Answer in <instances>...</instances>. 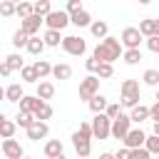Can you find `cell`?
Returning <instances> with one entry per match:
<instances>
[{
  "label": "cell",
  "mask_w": 159,
  "mask_h": 159,
  "mask_svg": "<svg viewBox=\"0 0 159 159\" xmlns=\"http://www.w3.org/2000/svg\"><path fill=\"white\" fill-rule=\"evenodd\" d=\"M104 114H107V117H109V119H112V122H114V119H117V117H119V114H122V104H109V107H107V112H104Z\"/></svg>",
  "instance_id": "41"
},
{
  "label": "cell",
  "mask_w": 159,
  "mask_h": 159,
  "mask_svg": "<svg viewBox=\"0 0 159 159\" xmlns=\"http://www.w3.org/2000/svg\"><path fill=\"white\" fill-rule=\"evenodd\" d=\"M147 47L152 52H159V37H147Z\"/></svg>",
  "instance_id": "45"
},
{
  "label": "cell",
  "mask_w": 159,
  "mask_h": 159,
  "mask_svg": "<svg viewBox=\"0 0 159 159\" xmlns=\"http://www.w3.org/2000/svg\"><path fill=\"white\" fill-rule=\"evenodd\" d=\"M124 62L127 65H139L142 62V50H124Z\"/></svg>",
  "instance_id": "30"
},
{
  "label": "cell",
  "mask_w": 159,
  "mask_h": 159,
  "mask_svg": "<svg viewBox=\"0 0 159 159\" xmlns=\"http://www.w3.org/2000/svg\"><path fill=\"white\" fill-rule=\"evenodd\" d=\"M42 40H45V45H47V47H57L65 37H60V30H45Z\"/></svg>",
  "instance_id": "25"
},
{
  "label": "cell",
  "mask_w": 159,
  "mask_h": 159,
  "mask_svg": "<svg viewBox=\"0 0 159 159\" xmlns=\"http://www.w3.org/2000/svg\"><path fill=\"white\" fill-rule=\"evenodd\" d=\"M142 32H139V27H124L122 30V45L127 47V50H139V42H142Z\"/></svg>",
  "instance_id": "7"
},
{
  "label": "cell",
  "mask_w": 159,
  "mask_h": 159,
  "mask_svg": "<svg viewBox=\"0 0 159 159\" xmlns=\"http://www.w3.org/2000/svg\"><path fill=\"white\" fill-rule=\"evenodd\" d=\"M45 22V17H40V15H30V17H25V20H20V30H25L30 37H35L37 32H40V25Z\"/></svg>",
  "instance_id": "10"
},
{
  "label": "cell",
  "mask_w": 159,
  "mask_h": 159,
  "mask_svg": "<svg viewBox=\"0 0 159 159\" xmlns=\"http://www.w3.org/2000/svg\"><path fill=\"white\" fill-rule=\"evenodd\" d=\"M117 159H132V149H127V147L119 149V152H117Z\"/></svg>",
  "instance_id": "47"
},
{
  "label": "cell",
  "mask_w": 159,
  "mask_h": 159,
  "mask_svg": "<svg viewBox=\"0 0 159 159\" xmlns=\"http://www.w3.org/2000/svg\"><path fill=\"white\" fill-rule=\"evenodd\" d=\"M119 92H122V99H119V104L122 107H127V109H134L137 104H139V80H124L122 82V87H119Z\"/></svg>",
  "instance_id": "2"
},
{
  "label": "cell",
  "mask_w": 159,
  "mask_h": 159,
  "mask_svg": "<svg viewBox=\"0 0 159 159\" xmlns=\"http://www.w3.org/2000/svg\"><path fill=\"white\" fill-rule=\"evenodd\" d=\"M45 47H47V45H45V40H40L37 35H35V37H30V42H27V52H30V55H40Z\"/></svg>",
  "instance_id": "27"
},
{
  "label": "cell",
  "mask_w": 159,
  "mask_h": 159,
  "mask_svg": "<svg viewBox=\"0 0 159 159\" xmlns=\"http://www.w3.org/2000/svg\"><path fill=\"white\" fill-rule=\"evenodd\" d=\"M12 2H22V0H12Z\"/></svg>",
  "instance_id": "54"
},
{
  "label": "cell",
  "mask_w": 159,
  "mask_h": 159,
  "mask_svg": "<svg viewBox=\"0 0 159 159\" xmlns=\"http://www.w3.org/2000/svg\"><path fill=\"white\" fill-rule=\"evenodd\" d=\"M142 80H144V84L157 87V84H159V70H147V72L142 75Z\"/></svg>",
  "instance_id": "34"
},
{
  "label": "cell",
  "mask_w": 159,
  "mask_h": 159,
  "mask_svg": "<svg viewBox=\"0 0 159 159\" xmlns=\"http://www.w3.org/2000/svg\"><path fill=\"white\" fill-rule=\"evenodd\" d=\"M70 22H72V17H70L67 10H52V12L45 17L47 30H62V27H67Z\"/></svg>",
  "instance_id": "4"
},
{
  "label": "cell",
  "mask_w": 159,
  "mask_h": 159,
  "mask_svg": "<svg viewBox=\"0 0 159 159\" xmlns=\"http://www.w3.org/2000/svg\"><path fill=\"white\" fill-rule=\"evenodd\" d=\"M154 157H159V137L157 134H152V137H147V144H144Z\"/></svg>",
  "instance_id": "39"
},
{
  "label": "cell",
  "mask_w": 159,
  "mask_h": 159,
  "mask_svg": "<svg viewBox=\"0 0 159 159\" xmlns=\"http://www.w3.org/2000/svg\"><path fill=\"white\" fill-rule=\"evenodd\" d=\"M22 159H30V157H22Z\"/></svg>",
  "instance_id": "55"
},
{
  "label": "cell",
  "mask_w": 159,
  "mask_h": 159,
  "mask_svg": "<svg viewBox=\"0 0 159 159\" xmlns=\"http://www.w3.org/2000/svg\"><path fill=\"white\" fill-rule=\"evenodd\" d=\"M15 129H17V122H12L7 117H0V134H2V139H12Z\"/></svg>",
  "instance_id": "17"
},
{
  "label": "cell",
  "mask_w": 159,
  "mask_h": 159,
  "mask_svg": "<svg viewBox=\"0 0 159 159\" xmlns=\"http://www.w3.org/2000/svg\"><path fill=\"white\" fill-rule=\"evenodd\" d=\"M80 10H84V7H82V0H67V12H70V15H75V12H80Z\"/></svg>",
  "instance_id": "42"
},
{
  "label": "cell",
  "mask_w": 159,
  "mask_h": 159,
  "mask_svg": "<svg viewBox=\"0 0 159 159\" xmlns=\"http://www.w3.org/2000/svg\"><path fill=\"white\" fill-rule=\"evenodd\" d=\"M72 17V25L75 27H87V25H92L94 20H92V15L87 12V10H80V12H75V15H70Z\"/></svg>",
  "instance_id": "18"
},
{
  "label": "cell",
  "mask_w": 159,
  "mask_h": 159,
  "mask_svg": "<svg viewBox=\"0 0 159 159\" xmlns=\"http://www.w3.org/2000/svg\"><path fill=\"white\" fill-rule=\"evenodd\" d=\"M17 15H20V20H25V17H30V15H35V5L32 2H17Z\"/></svg>",
  "instance_id": "29"
},
{
  "label": "cell",
  "mask_w": 159,
  "mask_h": 159,
  "mask_svg": "<svg viewBox=\"0 0 159 159\" xmlns=\"http://www.w3.org/2000/svg\"><path fill=\"white\" fill-rule=\"evenodd\" d=\"M132 159H152V152L147 147H139V149H132Z\"/></svg>",
  "instance_id": "40"
},
{
  "label": "cell",
  "mask_w": 159,
  "mask_h": 159,
  "mask_svg": "<svg viewBox=\"0 0 159 159\" xmlns=\"http://www.w3.org/2000/svg\"><path fill=\"white\" fill-rule=\"evenodd\" d=\"M32 67L37 70V75H40V80H42V77H47V75H52V67H55V65H50L47 60H37V62H35Z\"/></svg>",
  "instance_id": "28"
},
{
  "label": "cell",
  "mask_w": 159,
  "mask_h": 159,
  "mask_svg": "<svg viewBox=\"0 0 159 159\" xmlns=\"http://www.w3.org/2000/svg\"><path fill=\"white\" fill-rule=\"evenodd\" d=\"M62 50H65L67 55H84L87 42H84L82 37H77V35H67V37L62 40Z\"/></svg>",
  "instance_id": "8"
},
{
  "label": "cell",
  "mask_w": 159,
  "mask_h": 159,
  "mask_svg": "<svg viewBox=\"0 0 159 159\" xmlns=\"http://www.w3.org/2000/svg\"><path fill=\"white\" fill-rule=\"evenodd\" d=\"M92 132H94V139H107L112 134V119L107 114H94L92 119Z\"/></svg>",
  "instance_id": "5"
},
{
  "label": "cell",
  "mask_w": 159,
  "mask_h": 159,
  "mask_svg": "<svg viewBox=\"0 0 159 159\" xmlns=\"http://www.w3.org/2000/svg\"><path fill=\"white\" fill-rule=\"evenodd\" d=\"M129 117H132V122L142 124V122H144V119H149L152 114H149V107H144V104H137V107L129 112Z\"/></svg>",
  "instance_id": "22"
},
{
  "label": "cell",
  "mask_w": 159,
  "mask_h": 159,
  "mask_svg": "<svg viewBox=\"0 0 159 159\" xmlns=\"http://www.w3.org/2000/svg\"><path fill=\"white\" fill-rule=\"evenodd\" d=\"M144 144H147V134L142 129H129V134L124 137V147L127 149H139Z\"/></svg>",
  "instance_id": "11"
},
{
  "label": "cell",
  "mask_w": 159,
  "mask_h": 159,
  "mask_svg": "<svg viewBox=\"0 0 159 159\" xmlns=\"http://www.w3.org/2000/svg\"><path fill=\"white\" fill-rule=\"evenodd\" d=\"M149 114H152V119H154V122H159V102H154V104L149 107Z\"/></svg>",
  "instance_id": "46"
},
{
  "label": "cell",
  "mask_w": 159,
  "mask_h": 159,
  "mask_svg": "<svg viewBox=\"0 0 159 159\" xmlns=\"http://www.w3.org/2000/svg\"><path fill=\"white\" fill-rule=\"evenodd\" d=\"M2 154H5V159H22L25 157L20 142H15V139H2Z\"/></svg>",
  "instance_id": "12"
},
{
  "label": "cell",
  "mask_w": 159,
  "mask_h": 159,
  "mask_svg": "<svg viewBox=\"0 0 159 159\" xmlns=\"http://www.w3.org/2000/svg\"><path fill=\"white\" fill-rule=\"evenodd\" d=\"M10 72H12V70H10V65H7V62H2V65H0V75H2V77H10Z\"/></svg>",
  "instance_id": "48"
},
{
  "label": "cell",
  "mask_w": 159,
  "mask_h": 159,
  "mask_svg": "<svg viewBox=\"0 0 159 159\" xmlns=\"http://www.w3.org/2000/svg\"><path fill=\"white\" fill-rule=\"evenodd\" d=\"M35 117H37L40 122H45V119H50V117H52V107H50L47 102H42V104H40V109L35 112Z\"/></svg>",
  "instance_id": "38"
},
{
  "label": "cell",
  "mask_w": 159,
  "mask_h": 159,
  "mask_svg": "<svg viewBox=\"0 0 159 159\" xmlns=\"http://www.w3.org/2000/svg\"><path fill=\"white\" fill-rule=\"evenodd\" d=\"M87 159H89V157H87Z\"/></svg>",
  "instance_id": "57"
},
{
  "label": "cell",
  "mask_w": 159,
  "mask_h": 159,
  "mask_svg": "<svg viewBox=\"0 0 159 159\" xmlns=\"http://www.w3.org/2000/svg\"><path fill=\"white\" fill-rule=\"evenodd\" d=\"M89 109L94 112V114H104L107 112V107H109V102H107V97H102V94H97V97H92L89 102Z\"/></svg>",
  "instance_id": "16"
},
{
  "label": "cell",
  "mask_w": 159,
  "mask_h": 159,
  "mask_svg": "<svg viewBox=\"0 0 159 159\" xmlns=\"http://www.w3.org/2000/svg\"><path fill=\"white\" fill-rule=\"evenodd\" d=\"M77 132H80V134H84V137H89V139H94V132H92V124H87V122H82Z\"/></svg>",
  "instance_id": "44"
},
{
  "label": "cell",
  "mask_w": 159,
  "mask_h": 159,
  "mask_svg": "<svg viewBox=\"0 0 159 159\" xmlns=\"http://www.w3.org/2000/svg\"><path fill=\"white\" fill-rule=\"evenodd\" d=\"M129 129H132V117H129V114H119V117L112 122V137H114V139H122V142H124V137L129 134Z\"/></svg>",
  "instance_id": "6"
},
{
  "label": "cell",
  "mask_w": 159,
  "mask_h": 159,
  "mask_svg": "<svg viewBox=\"0 0 159 159\" xmlns=\"http://www.w3.org/2000/svg\"><path fill=\"white\" fill-rule=\"evenodd\" d=\"M72 147H75V152H77L80 159H87L89 152H92V142H89V137H84V134H80V132L72 134Z\"/></svg>",
  "instance_id": "9"
},
{
  "label": "cell",
  "mask_w": 159,
  "mask_h": 159,
  "mask_svg": "<svg viewBox=\"0 0 159 159\" xmlns=\"http://www.w3.org/2000/svg\"><path fill=\"white\" fill-rule=\"evenodd\" d=\"M35 94L47 102V99L55 97V84H52V82H37V92H35Z\"/></svg>",
  "instance_id": "19"
},
{
  "label": "cell",
  "mask_w": 159,
  "mask_h": 159,
  "mask_svg": "<svg viewBox=\"0 0 159 159\" xmlns=\"http://www.w3.org/2000/svg\"><path fill=\"white\" fill-rule=\"evenodd\" d=\"M52 159H67V157H65V154H60V157H52Z\"/></svg>",
  "instance_id": "51"
},
{
  "label": "cell",
  "mask_w": 159,
  "mask_h": 159,
  "mask_svg": "<svg viewBox=\"0 0 159 159\" xmlns=\"http://www.w3.org/2000/svg\"><path fill=\"white\" fill-rule=\"evenodd\" d=\"M22 97H25V92H22L20 84H7V87H5V99H7V102H20Z\"/></svg>",
  "instance_id": "21"
},
{
  "label": "cell",
  "mask_w": 159,
  "mask_h": 159,
  "mask_svg": "<svg viewBox=\"0 0 159 159\" xmlns=\"http://www.w3.org/2000/svg\"><path fill=\"white\" fill-rule=\"evenodd\" d=\"M20 75H22V80H25V82H37V80H40L37 70H35V67H27V65L20 70Z\"/></svg>",
  "instance_id": "35"
},
{
  "label": "cell",
  "mask_w": 159,
  "mask_h": 159,
  "mask_svg": "<svg viewBox=\"0 0 159 159\" xmlns=\"http://www.w3.org/2000/svg\"><path fill=\"white\" fill-rule=\"evenodd\" d=\"M122 40H117V37H112V35H107L97 47H94V52H92V57H97L99 62H114V60H119V55H124L122 52Z\"/></svg>",
  "instance_id": "1"
},
{
  "label": "cell",
  "mask_w": 159,
  "mask_h": 159,
  "mask_svg": "<svg viewBox=\"0 0 159 159\" xmlns=\"http://www.w3.org/2000/svg\"><path fill=\"white\" fill-rule=\"evenodd\" d=\"M157 102H159V89H157Z\"/></svg>",
  "instance_id": "53"
},
{
  "label": "cell",
  "mask_w": 159,
  "mask_h": 159,
  "mask_svg": "<svg viewBox=\"0 0 159 159\" xmlns=\"http://www.w3.org/2000/svg\"><path fill=\"white\" fill-rule=\"evenodd\" d=\"M99 94V77L97 75H87L82 82H80V99L89 102L92 97Z\"/></svg>",
  "instance_id": "3"
},
{
  "label": "cell",
  "mask_w": 159,
  "mask_h": 159,
  "mask_svg": "<svg viewBox=\"0 0 159 159\" xmlns=\"http://www.w3.org/2000/svg\"><path fill=\"white\" fill-rule=\"evenodd\" d=\"M27 42H30V35H27L25 30H17V32L12 35V45H15V47H27Z\"/></svg>",
  "instance_id": "33"
},
{
  "label": "cell",
  "mask_w": 159,
  "mask_h": 159,
  "mask_svg": "<svg viewBox=\"0 0 159 159\" xmlns=\"http://www.w3.org/2000/svg\"><path fill=\"white\" fill-rule=\"evenodd\" d=\"M35 122H37V117L32 112H20L17 114V127H22V129H30Z\"/></svg>",
  "instance_id": "26"
},
{
  "label": "cell",
  "mask_w": 159,
  "mask_h": 159,
  "mask_svg": "<svg viewBox=\"0 0 159 159\" xmlns=\"http://www.w3.org/2000/svg\"><path fill=\"white\" fill-rule=\"evenodd\" d=\"M0 12H2V17L15 15V12H17V2H12V0H2V2H0Z\"/></svg>",
  "instance_id": "32"
},
{
  "label": "cell",
  "mask_w": 159,
  "mask_h": 159,
  "mask_svg": "<svg viewBox=\"0 0 159 159\" xmlns=\"http://www.w3.org/2000/svg\"><path fill=\"white\" fill-rule=\"evenodd\" d=\"M157 159H159V157H157Z\"/></svg>",
  "instance_id": "56"
},
{
  "label": "cell",
  "mask_w": 159,
  "mask_h": 159,
  "mask_svg": "<svg viewBox=\"0 0 159 159\" xmlns=\"http://www.w3.org/2000/svg\"><path fill=\"white\" fill-rule=\"evenodd\" d=\"M139 32L144 37H154L157 35V17H144L139 20Z\"/></svg>",
  "instance_id": "15"
},
{
  "label": "cell",
  "mask_w": 159,
  "mask_h": 159,
  "mask_svg": "<svg viewBox=\"0 0 159 159\" xmlns=\"http://www.w3.org/2000/svg\"><path fill=\"white\" fill-rule=\"evenodd\" d=\"M52 12V7H50V0H37L35 2V15H40V17H47Z\"/></svg>",
  "instance_id": "31"
},
{
  "label": "cell",
  "mask_w": 159,
  "mask_h": 159,
  "mask_svg": "<svg viewBox=\"0 0 159 159\" xmlns=\"http://www.w3.org/2000/svg\"><path fill=\"white\" fill-rule=\"evenodd\" d=\"M52 77H55V80H70V77H72V67L65 65V62H60V65L52 67Z\"/></svg>",
  "instance_id": "24"
},
{
  "label": "cell",
  "mask_w": 159,
  "mask_h": 159,
  "mask_svg": "<svg viewBox=\"0 0 159 159\" xmlns=\"http://www.w3.org/2000/svg\"><path fill=\"white\" fill-rule=\"evenodd\" d=\"M139 2H142V5H149V2H152V0H139Z\"/></svg>",
  "instance_id": "52"
},
{
  "label": "cell",
  "mask_w": 159,
  "mask_h": 159,
  "mask_svg": "<svg viewBox=\"0 0 159 159\" xmlns=\"http://www.w3.org/2000/svg\"><path fill=\"white\" fill-rule=\"evenodd\" d=\"M42 102H45V99H40L37 94H25V97L20 99V112H32V114H35Z\"/></svg>",
  "instance_id": "13"
},
{
  "label": "cell",
  "mask_w": 159,
  "mask_h": 159,
  "mask_svg": "<svg viewBox=\"0 0 159 159\" xmlns=\"http://www.w3.org/2000/svg\"><path fill=\"white\" fill-rule=\"evenodd\" d=\"M47 132H50V127H47V122H35L30 129H27V137L32 139V142H40V139H45L47 137Z\"/></svg>",
  "instance_id": "14"
},
{
  "label": "cell",
  "mask_w": 159,
  "mask_h": 159,
  "mask_svg": "<svg viewBox=\"0 0 159 159\" xmlns=\"http://www.w3.org/2000/svg\"><path fill=\"white\" fill-rule=\"evenodd\" d=\"M89 30H92V35L99 37V40H104V37L109 35V25H107L104 20H94V22L89 25Z\"/></svg>",
  "instance_id": "20"
},
{
  "label": "cell",
  "mask_w": 159,
  "mask_h": 159,
  "mask_svg": "<svg viewBox=\"0 0 159 159\" xmlns=\"http://www.w3.org/2000/svg\"><path fill=\"white\" fill-rule=\"evenodd\" d=\"M114 75V67H112V62H102L99 65V72H97V77L99 80H109Z\"/></svg>",
  "instance_id": "37"
},
{
  "label": "cell",
  "mask_w": 159,
  "mask_h": 159,
  "mask_svg": "<svg viewBox=\"0 0 159 159\" xmlns=\"http://www.w3.org/2000/svg\"><path fill=\"white\" fill-rule=\"evenodd\" d=\"M99 65H102V62H99V60H97V57H89V60H87V62H84V67H87V70H89V72H94V75H97V72H99Z\"/></svg>",
  "instance_id": "43"
},
{
  "label": "cell",
  "mask_w": 159,
  "mask_h": 159,
  "mask_svg": "<svg viewBox=\"0 0 159 159\" xmlns=\"http://www.w3.org/2000/svg\"><path fill=\"white\" fill-rule=\"evenodd\" d=\"M154 134L159 137V122H154Z\"/></svg>",
  "instance_id": "50"
},
{
  "label": "cell",
  "mask_w": 159,
  "mask_h": 159,
  "mask_svg": "<svg viewBox=\"0 0 159 159\" xmlns=\"http://www.w3.org/2000/svg\"><path fill=\"white\" fill-rule=\"evenodd\" d=\"M99 159H117V154H109V152H102Z\"/></svg>",
  "instance_id": "49"
},
{
  "label": "cell",
  "mask_w": 159,
  "mask_h": 159,
  "mask_svg": "<svg viewBox=\"0 0 159 159\" xmlns=\"http://www.w3.org/2000/svg\"><path fill=\"white\" fill-rule=\"evenodd\" d=\"M5 62L10 65V70H22V67H25V65H22V57H20L17 52H12V55H7V57H5Z\"/></svg>",
  "instance_id": "36"
},
{
  "label": "cell",
  "mask_w": 159,
  "mask_h": 159,
  "mask_svg": "<svg viewBox=\"0 0 159 159\" xmlns=\"http://www.w3.org/2000/svg\"><path fill=\"white\" fill-rule=\"evenodd\" d=\"M60 154H65V152H62V142H60V139H50V142L45 144V157L52 159V157H60Z\"/></svg>",
  "instance_id": "23"
}]
</instances>
